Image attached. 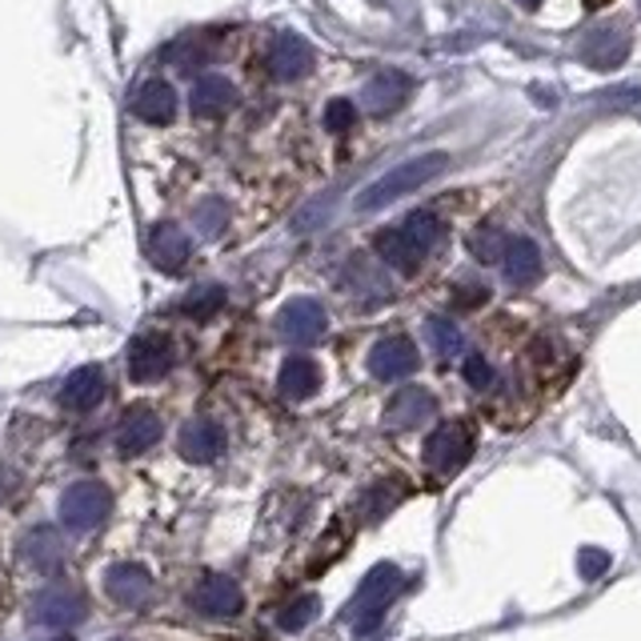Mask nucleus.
<instances>
[{
    "label": "nucleus",
    "mask_w": 641,
    "mask_h": 641,
    "mask_svg": "<svg viewBox=\"0 0 641 641\" xmlns=\"http://www.w3.org/2000/svg\"><path fill=\"white\" fill-rule=\"evenodd\" d=\"M169 369H173V341L165 333H137L129 345V377L149 385V381H161Z\"/></svg>",
    "instance_id": "6e6552de"
},
{
    "label": "nucleus",
    "mask_w": 641,
    "mask_h": 641,
    "mask_svg": "<svg viewBox=\"0 0 641 641\" xmlns=\"http://www.w3.org/2000/svg\"><path fill=\"white\" fill-rule=\"evenodd\" d=\"M265 68L273 80H297L313 68V48L301 36H276L265 53Z\"/></svg>",
    "instance_id": "4468645a"
},
{
    "label": "nucleus",
    "mask_w": 641,
    "mask_h": 641,
    "mask_svg": "<svg viewBox=\"0 0 641 641\" xmlns=\"http://www.w3.org/2000/svg\"><path fill=\"white\" fill-rule=\"evenodd\" d=\"M377 253H381V261H385L389 269H398V273L413 276L421 269V261H425V253H421L417 245L405 237L401 229H385V232H377Z\"/></svg>",
    "instance_id": "b1692460"
},
{
    "label": "nucleus",
    "mask_w": 641,
    "mask_h": 641,
    "mask_svg": "<svg viewBox=\"0 0 641 641\" xmlns=\"http://www.w3.org/2000/svg\"><path fill=\"white\" fill-rule=\"evenodd\" d=\"M445 169H449V156H445V153L413 156V161L398 165L393 173H385V177H377L369 188H361V193H357V200H354L357 213H377V209H385V205L401 200L405 193L421 188L425 181H433L437 173H445Z\"/></svg>",
    "instance_id": "f257e3e1"
},
{
    "label": "nucleus",
    "mask_w": 641,
    "mask_h": 641,
    "mask_svg": "<svg viewBox=\"0 0 641 641\" xmlns=\"http://www.w3.org/2000/svg\"><path fill=\"white\" fill-rule=\"evenodd\" d=\"M156 442H161V417L149 405L129 410L121 417V425H117V449H121V457H141Z\"/></svg>",
    "instance_id": "ddd939ff"
},
{
    "label": "nucleus",
    "mask_w": 641,
    "mask_h": 641,
    "mask_svg": "<svg viewBox=\"0 0 641 641\" xmlns=\"http://www.w3.org/2000/svg\"><path fill=\"white\" fill-rule=\"evenodd\" d=\"M469 457H474V433L461 421H445V425H437L425 437V465H430L433 474L442 477L457 474Z\"/></svg>",
    "instance_id": "20e7f679"
},
{
    "label": "nucleus",
    "mask_w": 641,
    "mask_h": 641,
    "mask_svg": "<svg viewBox=\"0 0 641 641\" xmlns=\"http://www.w3.org/2000/svg\"><path fill=\"white\" fill-rule=\"evenodd\" d=\"M89 618V601L73 586H48L33 597V621L48 630H73Z\"/></svg>",
    "instance_id": "39448f33"
},
{
    "label": "nucleus",
    "mask_w": 641,
    "mask_h": 641,
    "mask_svg": "<svg viewBox=\"0 0 641 641\" xmlns=\"http://www.w3.org/2000/svg\"><path fill=\"white\" fill-rule=\"evenodd\" d=\"M506 245H509V237L501 229H477L474 241H469V249H474L477 261H486V265H501Z\"/></svg>",
    "instance_id": "cd10ccee"
},
{
    "label": "nucleus",
    "mask_w": 641,
    "mask_h": 641,
    "mask_svg": "<svg viewBox=\"0 0 641 641\" xmlns=\"http://www.w3.org/2000/svg\"><path fill=\"white\" fill-rule=\"evenodd\" d=\"M177 449H181V457H185V461L209 465V461H217V457L225 454V430L217 425V421H209V417H193L185 430H181Z\"/></svg>",
    "instance_id": "9b49d317"
},
{
    "label": "nucleus",
    "mask_w": 641,
    "mask_h": 641,
    "mask_svg": "<svg viewBox=\"0 0 641 641\" xmlns=\"http://www.w3.org/2000/svg\"><path fill=\"white\" fill-rule=\"evenodd\" d=\"M606 565H609L606 550H582L577 553V569H582V577H589V582L606 574Z\"/></svg>",
    "instance_id": "473e14b6"
},
{
    "label": "nucleus",
    "mask_w": 641,
    "mask_h": 641,
    "mask_svg": "<svg viewBox=\"0 0 641 641\" xmlns=\"http://www.w3.org/2000/svg\"><path fill=\"white\" fill-rule=\"evenodd\" d=\"M225 305V289L221 285H200V289H193L185 297V313L188 317H197V320H205V317H213V313L221 309Z\"/></svg>",
    "instance_id": "c85d7f7f"
},
{
    "label": "nucleus",
    "mask_w": 641,
    "mask_h": 641,
    "mask_svg": "<svg viewBox=\"0 0 641 641\" xmlns=\"http://www.w3.org/2000/svg\"><path fill=\"white\" fill-rule=\"evenodd\" d=\"M354 121H357L354 100H329L325 105V129L329 133H345V129H354Z\"/></svg>",
    "instance_id": "c756f323"
},
{
    "label": "nucleus",
    "mask_w": 641,
    "mask_h": 641,
    "mask_svg": "<svg viewBox=\"0 0 641 641\" xmlns=\"http://www.w3.org/2000/svg\"><path fill=\"white\" fill-rule=\"evenodd\" d=\"M521 9H537V4H542V0H518Z\"/></svg>",
    "instance_id": "f704fd0d"
},
{
    "label": "nucleus",
    "mask_w": 641,
    "mask_h": 641,
    "mask_svg": "<svg viewBox=\"0 0 641 641\" xmlns=\"http://www.w3.org/2000/svg\"><path fill=\"white\" fill-rule=\"evenodd\" d=\"M276 385H281V398L289 401H305L313 398L320 389V369L313 357H289L285 366H281V377H276Z\"/></svg>",
    "instance_id": "5701e85b"
},
{
    "label": "nucleus",
    "mask_w": 641,
    "mask_h": 641,
    "mask_svg": "<svg viewBox=\"0 0 641 641\" xmlns=\"http://www.w3.org/2000/svg\"><path fill=\"white\" fill-rule=\"evenodd\" d=\"M410 93H413L410 77L398 73V68H385V73H377L366 89H361V105H366L369 112H393L410 100Z\"/></svg>",
    "instance_id": "f3484780"
},
{
    "label": "nucleus",
    "mask_w": 641,
    "mask_h": 641,
    "mask_svg": "<svg viewBox=\"0 0 641 641\" xmlns=\"http://www.w3.org/2000/svg\"><path fill=\"white\" fill-rule=\"evenodd\" d=\"M12 489H17V477H12L9 465H0V506L12 498Z\"/></svg>",
    "instance_id": "72a5a7b5"
},
{
    "label": "nucleus",
    "mask_w": 641,
    "mask_h": 641,
    "mask_svg": "<svg viewBox=\"0 0 641 641\" xmlns=\"http://www.w3.org/2000/svg\"><path fill=\"white\" fill-rule=\"evenodd\" d=\"M425 337H430L433 354L437 357H457L465 349V337L449 317H430L425 320Z\"/></svg>",
    "instance_id": "393cba45"
},
{
    "label": "nucleus",
    "mask_w": 641,
    "mask_h": 641,
    "mask_svg": "<svg viewBox=\"0 0 641 641\" xmlns=\"http://www.w3.org/2000/svg\"><path fill=\"white\" fill-rule=\"evenodd\" d=\"M109 509H112V493L100 481H73L61 493V525L68 533H89L109 518Z\"/></svg>",
    "instance_id": "7ed1b4c3"
},
{
    "label": "nucleus",
    "mask_w": 641,
    "mask_h": 641,
    "mask_svg": "<svg viewBox=\"0 0 641 641\" xmlns=\"http://www.w3.org/2000/svg\"><path fill=\"white\" fill-rule=\"evenodd\" d=\"M417 366H421V354L405 333L381 337V341L369 349V373H373L377 381H401V377L417 373Z\"/></svg>",
    "instance_id": "0eeeda50"
},
{
    "label": "nucleus",
    "mask_w": 641,
    "mask_h": 641,
    "mask_svg": "<svg viewBox=\"0 0 641 641\" xmlns=\"http://www.w3.org/2000/svg\"><path fill=\"white\" fill-rule=\"evenodd\" d=\"M188 105L197 117H225V112L237 105V89H232L229 80L209 73V77L193 80V93H188Z\"/></svg>",
    "instance_id": "412c9836"
},
{
    "label": "nucleus",
    "mask_w": 641,
    "mask_h": 641,
    "mask_svg": "<svg viewBox=\"0 0 641 641\" xmlns=\"http://www.w3.org/2000/svg\"><path fill=\"white\" fill-rule=\"evenodd\" d=\"M437 413V398H433L430 389H401V393H393V401H389L385 410V425H393V430H417V425H425V421Z\"/></svg>",
    "instance_id": "2eb2a0df"
},
{
    "label": "nucleus",
    "mask_w": 641,
    "mask_h": 641,
    "mask_svg": "<svg viewBox=\"0 0 641 641\" xmlns=\"http://www.w3.org/2000/svg\"><path fill=\"white\" fill-rule=\"evenodd\" d=\"M100 398H105V369L100 366H80L65 381V389H61V405L73 413L97 410Z\"/></svg>",
    "instance_id": "6ab92c4d"
},
{
    "label": "nucleus",
    "mask_w": 641,
    "mask_h": 641,
    "mask_svg": "<svg viewBox=\"0 0 641 641\" xmlns=\"http://www.w3.org/2000/svg\"><path fill=\"white\" fill-rule=\"evenodd\" d=\"M630 56V33L618 29V24H594L586 36H582V61L597 73H609L618 68L621 61Z\"/></svg>",
    "instance_id": "1a4fd4ad"
},
{
    "label": "nucleus",
    "mask_w": 641,
    "mask_h": 641,
    "mask_svg": "<svg viewBox=\"0 0 641 641\" xmlns=\"http://www.w3.org/2000/svg\"><path fill=\"white\" fill-rule=\"evenodd\" d=\"M317 613H320V601L313 594L293 597V601H289V606L276 613V626H281L285 633H297V630H305V626H309Z\"/></svg>",
    "instance_id": "bb28decb"
},
{
    "label": "nucleus",
    "mask_w": 641,
    "mask_h": 641,
    "mask_svg": "<svg viewBox=\"0 0 641 641\" xmlns=\"http://www.w3.org/2000/svg\"><path fill=\"white\" fill-rule=\"evenodd\" d=\"M461 373H465V381H469L474 389H489V385H493V366H489V361L481 354H469V357H465V369H461Z\"/></svg>",
    "instance_id": "2f4dec72"
},
{
    "label": "nucleus",
    "mask_w": 641,
    "mask_h": 641,
    "mask_svg": "<svg viewBox=\"0 0 641 641\" xmlns=\"http://www.w3.org/2000/svg\"><path fill=\"white\" fill-rule=\"evenodd\" d=\"M325 329H329V317H325V309H320V301H313V297H293L285 309L276 313V333L293 345L320 341Z\"/></svg>",
    "instance_id": "423d86ee"
},
{
    "label": "nucleus",
    "mask_w": 641,
    "mask_h": 641,
    "mask_svg": "<svg viewBox=\"0 0 641 641\" xmlns=\"http://www.w3.org/2000/svg\"><path fill=\"white\" fill-rule=\"evenodd\" d=\"M133 112L144 124H169L177 117V93L169 89L165 80H149L133 97Z\"/></svg>",
    "instance_id": "4be33fe9"
},
{
    "label": "nucleus",
    "mask_w": 641,
    "mask_h": 641,
    "mask_svg": "<svg viewBox=\"0 0 641 641\" xmlns=\"http://www.w3.org/2000/svg\"><path fill=\"white\" fill-rule=\"evenodd\" d=\"M56 641H73V638H68V633H65V638H56Z\"/></svg>",
    "instance_id": "c9c22d12"
},
{
    "label": "nucleus",
    "mask_w": 641,
    "mask_h": 641,
    "mask_svg": "<svg viewBox=\"0 0 641 641\" xmlns=\"http://www.w3.org/2000/svg\"><path fill=\"white\" fill-rule=\"evenodd\" d=\"M105 594H109L117 606L137 609L153 597V574H149L144 565H133V562L112 565L109 574H105Z\"/></svg>",
    "instance_id": "f8f14e48"
},
{
    "label": "nucleus",
    "mask_w": 641,
    "mask_h": 641,
    "mask_svg": "<svg viewBox=\"0 0 641 641\" xmlns=\"http://www.w3.org/2000/svg\"><path fill=\"white\" fill-rule=\"evenodd\" d=\"M501 273H506L509 285L530 289L537 276H542V253L530 237H509L506 257H501Z\"/></svg>",
    "instance_id": "a211bd4d"
},
{
    "label": "nucleus",
    "mask_w": 641,
    "mask_h": 641,
    "mask_svg": "<svg viewBox=\"0 0 641 641\" xmlns=\"http://www.w3.org/2000/svg\"><path fill=\"white\" fill-rule=\"evenodd\" d=\"M188 253H193V245H188V237L177 225H156V229L149 232V257H153L156 269L177 273V269H185Z\"/></svg>",
    "instance_id": "aec40b11"
},
{
    "label": "nucleus",
    "mask_w": 641,
    "mask_h": 641,
    "mask_svg": "<svg viewBox=\"0 0 641 641\" xmlns=\"http://www.w3.org/2000/svg\"><path fill=\"white\" fill-rule=\"evenodd\" d=\"M401 586H405L401 565L381 562L369 569L361 589H357V601L349 606V621H354L357 638H369V633L381 630V618H385V609L393 606V597L401 594Z\"/></svg>",
    "instance_id": "f03ea898"
},
{
    "label": "nucleus",
    "mask_w": 641,
    "mask_h": 641,
    "mask_svg": "<svg viewBox=\"0 0 641 641\" xmlns=\"http://www.w3.org/2000/svg\"><path fill=\"white\" fill-rule=\"evenodd\" d=\"M17 553H21V562L29 565V569H41V574H53V569H61L65 565V542H61V533L53 530H29L21 537V545H17Z\"/></svg>",
    "instance_id": "dca6fc26"
},
{
    "label": "nucleus",
    "mask_w": 641,
    "mask_h": 641,
    "mask_svg": "<svg viewBox=\"0 0 641 641\" xmlns=\"http://www.w3.org/2000/svg\"><path fill=\"white\" fill-rule=\"evenodd\" d=\"M193 221H197V229L205 232V237H217V232L225 229V205L221 200H200L197 213H193Z\"/></svg>",
    "instance_id": "7c9ffc66"
},
{
    "label": "nucleus",
    "mask_w": 641,
    "mask_h": 641,
    "mask_svg": "<svg viewBox=\"0 0 641 641\" xmlns=\"http://www.w3.org/2000/svg\"><path fill=\"white\" fill-rule=\"evenodd\" d=\"M193 606H197L205 618L225 621V618H237V613L245 609V594H241V586H237L232 577L205 574L197 582V589H193Z\"/></svg>",
    "instance_id": "9d476101"
},
{
    "label": "nucleus",
    "mask_w": 641,
    "mask_h": 641,
    "mask_svg": "<svg viewBox=\"0 0 641 641\" xmlns=\"http://www.w3.org/2000/svg\"><path fill=\"white\" fill-rule=\"evenodd\" d=\"M401 232H405V237H410V241L417 245L421 253H430L433 245H437V237H442V221H437L433 213L417 209V213H410V217H405Z\"/></svg>",
    "instance_id": "a878e982"
}]
</instances>
